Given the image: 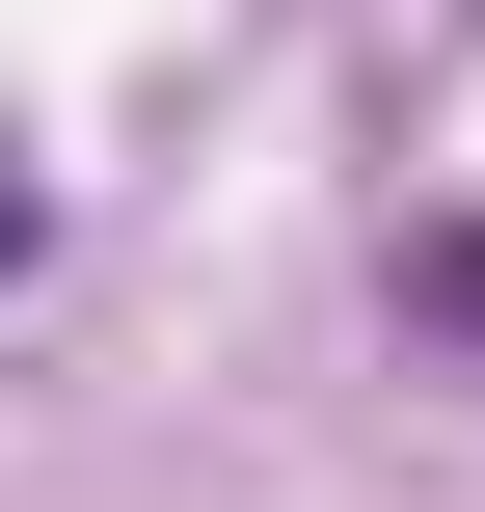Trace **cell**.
Masks as SVG:
<instances>
[{
  "instance_id": "cell-1",
  "label": "cell",
  "mask_w": 485,
  "mask_h": 512,
  "mask_svg": "<svg viewBox=\"0 0 485 512\" xmlns=\"http://www.w3.org/2000/svg\"><path fill=\"white\" fill-rule=\"evenodd\" d=\"M405 324H432V351H485V216H432V243H405Z\"/></svg>"
},
{
  "instance_id": "cell-2",
  "label": "cell",
  "mask_w": 485,
  "mask_h": 512,
  "mask_svg": "<svg viewBox=\"0 0 485 512\" xmlns=\"http://www.w3.org/2000/svg\"><path fill=\"white\" fill-rule=\"evenodd\" d=\"M27 243H54V189H27V135H0V270H27Z\"/></svg>"
}]
</instances>
